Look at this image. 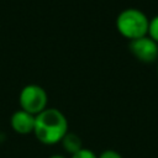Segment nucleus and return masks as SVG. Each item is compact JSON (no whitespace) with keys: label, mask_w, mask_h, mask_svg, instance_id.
I'll return each mask as SVG.
<instances>
[{"label":"nucleus","mask_w":158,"mask_h":158,"mask_svg":"<svg viewBox=\"0 0 158 158\" xmlns=\"http://www.w3.org/2000/svg\"><path fill=\"white\" fill-rule=\"evenodd\" d=\"M68 132V121L63 112L57 109H44L36 115L33 133L36 138L46 144L53 146L59 143Z\"/></svg>","instance_id":"f257e3e1"},{"label":"nucleus","mask_w":158,"mask_h":158,"mask_svg":"<svg viewBox=\"0 0 158 158\" xmlns=\"http://www.w3.org/2000/svg\"><path fill=\"white\" fill-rule=\"evenodd\" d=\"M148 25L149 20L146 14L135 7L122 10L116 19L117 31L131 41L147 36Z\"/></svg>","instance_id":"f03ea898"},{"label":"nucleus","mask_w":158,"mask_h":158,"mask_svg":"<svg viewBox=\"0 0 158 158\" xmlns=\"http://www.w3.org/2000/svg\"><path fill=\"white\" fill-rule=\"evenodd\" d=\"M19 101L22 110L36 116L46 109L47 94L42 86L36 84H30L21 90Z\"/></svg>","instance_id":"7ed1b4c3"},{"label":"nucleus","mask_w":158,"mask_h":158,"mask_svg":"<svg viewBox=\"0 0 158 158\" xmlns=\"http://www.w3.org/2000/svg\"><path fill=\"white\" fill-rule=\"evenodd\" d=\"M130 52L143 63H152L158 58V43L149 36L130 41Z\"/></svg>","instance_id":"20e7f679"},{"label":"nucleus","mask_w":158,"mask_h":158,"mask_svg":"<svg viewBox=\"0 0 158 158\" xmlns=\"http://www.w3.org/2000/svg\"><path fill=\"white\" fill-rule=\"evenodd\" d=\"M35 121H36V116L22 110V109L15 111L10 118L12 130L20 135H28V133L33 132Z\"/></svg>","instance_id":"39448f33"},{"label":"nucleus","mask_w":158,"mask_h":158,"mask_svg":"<svg viewBox=\"0 0 158 158\" xmlns=\"http://www.w3.org/2000/svg\"><path fill=\"white\" fill-rule=\"evenodd\" d=\"M62 142V146H63V149L69 153L70 156H73L74 153H77L78 151H80L83 148V144H81V138L75 135L74 132H67V135L63 137V139L60 141Z\"/></svg>","instance_id":"423d86ee"},{"label":"nucleus","mask_w":158,"mask_h":158,"mask_svg":"<svg viewBox=\"0 0 158 158\" xmlns=\"http://www.w3.org/2000/svg\"><path fill=\"white\" fill-rule=\"evenodd\" d=\"M148 36L158 43V15L149 20L148 25Z\"/></svg>","instance_id":"0eeeda50"},{"label":"nucleus","mask_w":158,"mask_h":158,"mask_svg":"<svg viewBox=\"0 0 158 158\" xmlns=\"http://www.w3.org/2000/svg\"><path fill=\"white\" fill-rule=\"evenodd\" d=\"M70 158H98V156L88 148H81L80 151H78L77 153H74Z\"/></svg>","instance_id":"6e6552de"},{"label":"nucleus","mask_w":158,"mask_h":158,"mask_svg":"<svg viewBox=\"0 0 158 158\" xmlns=\"http://www.w3.org/2000/svg\"><path fill=\"white\" fill-rule=\"evenodd\" d=\"M98 158H122V156L117 152V151H114V149H106L104 152L100 153V156Z\"/></svg>","instance_id":"1a4fd4ad"},{"label":"nucleus","mask_w":158,"mask_h":158,"mask_svg":"<svg viewBox=\"0 0 158 158\" xmlns=\"http://www.w3.org/2000/svg\"><path fill=\"white\" fill-rule=\"evenodd\" d=\"M48 158H67V157L63 156V154H53V156H51V157H48Z\"/></svg>","instance_id":"9d476101"},{"label":"nucleus","mask_w":158,"mask_h":158,"mask_svg":"<svg viewBox=\"0 0 158 158\" xmlns=\"http://www.w3.org/2000/svg\"><path fill=\"white\" fill-rule=\"evenodd\" d=\"M157 73H158V65H157Z\"/></svg>","instance_id":"9b49d317"}]
</instances>
